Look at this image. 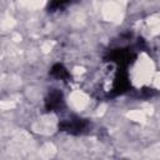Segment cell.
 Returning <instances> with one entry per match:
<instances>
[{"label": "cell", "mask_w": 160, "mask_h": 160, "mask_svg": "<svg viewBox=\"0 0 160 160\" xmlns=\"http://www.w3.org/2000/svg\"><path fill=\"white\" fill-rule=\"evenodd\" d=\"M64 108V96L58 89H52L45 99V109L48 111H58Z\"/></svg>", "instance_id": "obj_2"}, {"label": "cell", "mask_w": 160, "mask_h": 160, "mask_svg": "<svg viewBox=\"0 0 160 160\" xmlns=\"http://www.w3.org/2000/svg\"><path fill=\"white\" fill-rule=\"evenodd\" d=\"M50 72H51V75H52L54 78L60 79V80H62V81H68L69 78H70L69 71H68V70L64 68V65H61V64H55V65L51 68Z\"/></svg>", "instance_id": "obj_3"}, {"label": "cell", "mask_w": 160, "mask_h": 160, "mask_svg": "<svg viewBox=\"0 0 160 160\" xmlns=\"http://www.w3.org/2000/svg\"><path fill=\"white\" fill-rule=\"evenodd\" d=\"M70 2V0H51L50 5H49V10L50 11H55V10H60L64 6H66Z\"/></svg>", "instance_id": "obj_4"}, {"label": "cell", "mask_w": 160, "mask_h": 160, "mask_svg": "<svg viewBox=\"0 0 160 160\" xmlns=\"http://www.w3.org/2000/svg\"><path fill=\"white\" fill-rule=\"evenodd\" d=\"M89 126V122L85 119L78 118V116H71L69 119H65L60 122L59 128L61 131H66L72 135H79L84 132Z\"/></svg>", "instance_id": "obj_1"}]
</instances>
